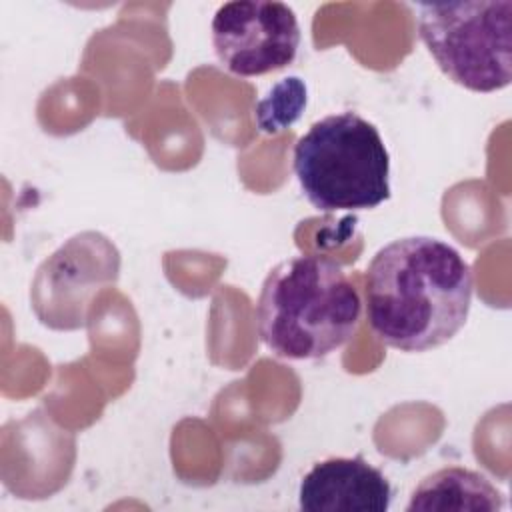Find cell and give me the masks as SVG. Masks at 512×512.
I'll list each match as a JSON object with an SVG mask.
<instances>
[{
    "label": "cell",
    "mask_w": 512,
    "mask_h": 512,
    "mask_svg": "<svg viewBox=\"0 0 512 512\" xmlns=\"http://www.w3.org/2000/svg\"><path fill=\"white\" fill-rule=\"evenodd\" d=\"M472 292V268L454 246L432 236H406L380 248L368 264L366 318L382 344L424 352L458 334Z\"/></svg>",
    "instance_id": "cell-1"
},
{
    "label": "cell",
    "mask_w": 512,
    "mask_h": 512,
    "mask_svg": "<svg viewBox=\"0 0 512 512\" xmlns=\"http://www.w3.org/2000/svg\"><path fill=\"white\" fill-rule=\"evenodd\" d=\"M212 46L228 72L264 76L294 62L300 46L298 18L284 2H226L212 18Z\"/></svg>",
    "instance_id": "cell-5"
},
{
    "label": "cell",
    "mask_w": 512,
    "mask_h": 512,
    "mask_svg": "<svg viewBox=\"0 0 512 512\" xmlns=\"http://www.w3.org/2000/svg\"><path fill=\"white\" fill-rule=\"evenodd\" d=\"M294 174L322 212L370 210L390 198V154L378 128L356 112L316 120L294 144Z\"/></svg>",
    "instance_id": "cell-3"
},
{
    "label": "cell",
    "mask_w": 512,
    "mask_h": 512,
    "mask_svg": "<svg viewBox=\"0 0 512 512\" xmlns=\"http://www.w3.org/2000/svg\"><path fill=\"white\" fill-rule=\"evenodd\" d=\"M362 300L340 264L326 256H292L262 282L256 326L262 344L284 360H318L352 340Z\"/></svg>",
    "instance_id": "cell-2"
},
{
    "label": "cell",
    "mask_w": 512,
    "mask_h": 512,
    "mask_svg": "<svg viewBox=\"0 0 512 512\" xmlns=\"http://www.w3.org/2000/svg\"><path fill=\"white\" fill-rule=\"evenodd\" d=\"M390 502L388 478L362 456L316 462L298 490V506L306 512H384Z\"/></svg>",
    "instance_id": "cell-6"
},
{
    "label": "cell",
    "mask_w": 512,
    "mask_h": 512,
    "mask_svg": "<svg viewBox=\"0 0 512 512\" xmlns=\"http://www.w3.org/2000/svg\"><path fill=\"white\" fill-rule=\"evenodd\" d=\"M306 106V86L300 78L290 76L278 82L270 96L256 106V122L264 132H278L290 126Z\"/></svg>",
    "instance_id": "cell-8"
},
{
    "label": "cell",
    "mask_w": 512,
    "mask_h": 512,
    "mask_svg": "<svg viewBox=\"0 0 512 512\" xmlns=\"http://www.w3.org/2000/svg\"><path fill=\"white\" fill-rule=\"evenodd\" d=\"M418 34L438 68L466 90L488 94L510 84V0L418 4Z\"/></svg>",
    "instance_id": "cell-4"
},
{
    "label": "cell",
    "mask_w": 512,
    "mask_h": 512,
    "mask_svg": "<svg viewBox=\"0 0 512 512\" xmlns=\"http://www.w3.org/2000/svg\"><path fill=\"white\" fill-rule=\"evenodd\" d=\"M504 498L500 490L484 476L468 468L450 466L426 476L412 492L406 506L414 510H454V512H478V510H502Z\"/></svg>",
    "instance_id": "cell-7"
}]
</instances>
